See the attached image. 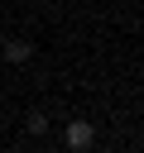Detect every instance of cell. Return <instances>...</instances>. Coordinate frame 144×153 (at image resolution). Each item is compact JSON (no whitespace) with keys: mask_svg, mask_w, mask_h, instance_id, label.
Masks as SVG:
<instances>
[{"mask_svg":"<svg viewBox=\"0 0 144 153\" xmlns=\"http://www.w3.org/2000/svg\"><path fill=\"white\" fill-rule=\"evenodd\" d=\"M48 129V115L43 110H29V134H43Z\"/></svg>","mask_w":144,"mask_h":153,"instance_id":"obj_3","label":"cell"},{"mask_svg":"<svg viewBox=\"0 0 144 153\" xmlns=\"http://www.w3.org/2000/svg\"><path fill=\"white\" fill-rule=\"evenodd\" d=\"M62 143H67L72 153H86V148L96 143V129H91L86 120H67V129H62Z\"/></svg>","mask_w":144,"mask_h":153,"instance_id":"obj_1","label":"cell"},{"mask_svg":"<svg viewBox=\"0 0 144 153\" xmlns=\"http://www.w3.org/2000/svg\"><path fill=\"white\" fill-rule=\"evenodd\" d=\"M0 53H5V62H29V57H34V43H24V38H5Z\"/></svg>","mask_w":144,"mask_h":153,"instance_id":"obj_2","label":"cell"}]
</instances>
